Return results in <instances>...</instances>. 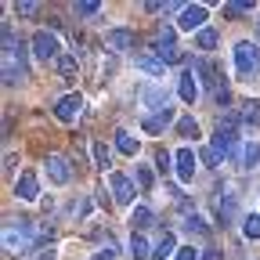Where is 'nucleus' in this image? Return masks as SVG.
<instances>
[{
    "mask_svg": "<svg viewBox=\"0 0 260 260\" xmlns=\"http://www.w3.org/2000/svg\"><path fill=\"white\" fill-rule=\"evenodd\" d=\"M29 246H32V228H29V220L18 217V224H8V228H4V249H8V253L18 256V253H25Z\"/></svg>",
    "mask_w": 260,
    "mask_h": 260,
    "instance_id": "nucleus-2",
    "label": "nucleus"
},
{
    "mask_svg": "<svg viewBox=\"0 0 260 260\" xmlns=\"http://www.w3.org/2000/svg\"><path fill=\"white\" fill-rule=\"evenodd\" d=\"M177 134H181V138H191V141H195V138H199V123H195L191 116H181V119H177Z\"/></svg>",
    "mask_w": 260,
    "mask_h": 260,
    "instance_id": "nucleus-24",
    "label": "nucleus"
},
{
    "mask_svg": "<svg viewBox=\"0 0 260 260\" xmlns=\"http://www.w3.org/2000/svg\"><path fill=\"white\" fill-rule=\"evenodd\" d=\"M25 73H29V69H25V44L15 40V29H11V25H4V83L11 87V83H18Z\"/></svg>",
    "mask_w": 260,
    "mask_h": 260,
    "instance_id": "nucleus-1",
    "label": "nucleus"
},
{
    "mask_svg": "<svg viewBox=\"0 0 260 260\" xmlns=\"http://www.w3.org/2000/svg\"><path fill=\"white\" fill-rule=\"evenodd\" d=\"M155 167H159V174H170V170H174V162H170V152H167V148H159Z\"/></svg>",
    "mask_w": 260,
    "mask_h": 260,
    "instance_id": "nucleus-32",
    "label": "nucleus"
},
{
    "mask_svg": "<svg viewBox=\"0 0 260 260\" xmlns=\"http://www.w3.org/2000/svg\"><path fill=\"white\" fill-rule=\"evenodd\" d=\"M116 148L123 152V155H138V138L134 134H130V130H116Z\"/></svg>",
    "mask_w": 260,
    "mask_h": 260,
    "instance_id": "nucleus-18",
    "label": "nucleus"
},
{
    "mask_svg": "<svg viewBox=\"0 0 260 260\" xmlns=\"http://www.w3.org/2000/svg\"><path fill=\"white\" fill-rule=\"evenodd\" d=\"M134 65L141 73H148V76H167V65H162L159 58H134Z\"/></svg>",
    "mask_w": 260,
    "mask_h": 260,
    "instance_id": "nucleus-21",
    "label": "nucleus"
},
{
    "mask_svg": "<svg viewBox=\"0 0 260 260\" xmlns=\"http://www.w3.org/2000/svg\"><path fill=\"white\" fill-rule=\"evenodd\" d=\"M15 11H18V15H32V11H37V4H29V0H25V4H15Z\"/></svg>",
    "mask_w": 260,
    "mask_h": 260,
    "instance_id": "nucleus-37",
    "label": "nucleus"
},
{
    "mask_svg": "<svg viewBox=\"0 0 260 260\" xmlns=\"http://www.w3.org/2000/svg\"><path fill=\"white\" fill-rule=\"evenodd\" d=\"M195 162H199V159H195V152H191V148H181V152L174 155V170H177V177H181L184 184L195 177Z\"/></svg>",
    "mask_w": 260,
    "mask_h": 260,
    "instance_id": "nucleus-11",
    "label": "nucleus"
},
{
    "mask_svg": "<svg viewBox=\"0 0 260 260\" xmlns=\"http://www.w3.org/2000/svg\"><path fill=\"white\" fill-rule=\"evenodd\" d=\"M199 159L206 162V167H220V159H224V155H220L217 148H203V155H199Z\"/></svg>",
    "mask_w": 260,
    "mask_h": 260,
    "instance_id": "nucleus-33",
    "label": "nucleus"
},
{
    "mask_svg": "<svg viewBox=\"0 0 260 260\" xmlns=\"http://www.w3.org/2000/svg\"><path fill=\"white\" fill-rule=\"evenodd\" d=\"M109 188H112V199H116L119 206H130V203H134V184H130L126 174H112V177H109Z\"/></svg>",
    "mask_w": 260,
    "mask_h": 260,
    "instance_id": "nucleus-10",
    "label": "nucleus"
},
{
    "mask_svg": "<svg viewBox=\"0 0 260 260\" xmlns=\"http://www.w3.org/2000/svg\"><path fill=\"white\" fill-rule=\"evenodd\" d=\"M249 11H253V0H232V4L224 8V15H232V18L235 15H249Z\"/></svg>",
    "mask_w": 260,
    "mask_h": 260,
    "instance_id": "nucleus-27",
    "label": "nucleus"
},
{
    "mask_svg": "<svg viewBox=\"0 0 260 260\" xmlns=\"http://www.w3.org/2000/svg\"><path fill=\"white\" fill-rule=\"evenodd\" d=\"M256 162H260V145H256V141L242 145V167H246V170H253Z\"/></svg>",
    "mask_w": 260,
    "mask_h": 260,
    "instance_id": "nucleus-23",
    "label": "nucleus"
},
{
    "mask_svg": "<svg viewBox=\"0 0 260 260\" xmlns=\"http://www.w3.org/2000/svg\"><path fill=\"white\" fill-rule=\"evenodd\" d=\"M184 228H188V235H210V224H206L203 217H188Z\"/></svg>",
    "mask_w": 260,
    "mask_h": 260,
    "instance_id": "nucleus-26",
    "label": "nucleus"
},
{
    "mask_svg": "<svg viewBox=\"0 0 260 260\" xmlns=\"http://www.w3.org/2000/svg\"><path fill=\"white\" fill-rule=\"evenodd\" d=\"M256 65H260V47L253 40H239L235 44V69H239V76L249 80L256 73Z\"/></svg>",
    "mask_w": 260,
    "mask_h": 260,
    "instance_id": "nucleus-3",
    "label": "nucleus"
},
{
    "mask_svg": "<svg viewBox=\"0 0 260 260\" xmlns=\"http://www.w3.org/2000/svg\"><path fill=\"white\" fill-rule=\"evenodd\" d=\"M177 260H199V253H195L191 246H181V249H177Z\"/></svg>",
    "mask_w": 260,
    "mask_h": 260,
    "instance_id": "nucleus-36",
    "label": "nucleus"
},
{
    "mask_svg": "<svg viewBox=\"0 0 260 260\" xmlns=\"http://www.w3.org/2000/svg\"><path fill=\"white\" fill-rule=\"evenodd\" d=\"M155 58L162 61V65H174V61H181V54H177V44H174V29L170 25H162L159 29V37H155Z\"/></svg>",
    "mask_w": 260,
    "mask_h": 260,
    "instance_id": "nucleus-4",
    "label": "nucleus"
},
{
    "mask_svg": "<svg viewBox=\"0 0 260 260\" xmlns=\"http://www.w3.org/2000/svg\"><path fill=\"white\" fill-rule=\"evenodd\" d=\"M210 148H217L220 155H232V152H235V130H232V126H217Z\"/></svg>",
    "mask_w": 260,
    "mask_h": 260,
    "instance_id": "nucleus-14",
    "label": "nucleus"
},
{
    "mask_svg": "<svg viewBox=\"0 0 260 260\" xmlns=\"http://www.w3.org/2000/svg\"><path fill=\"white\" fill-rule=\"evenodd\" d=\"M126 253H130V260H148V256H152V246H148L141 235H130V246H126Z\"/></svg>",
    "mask_w": 260,
    "mask_h": 260,
    "instance_id": "nucleus-19",
    "label": "nucleus"
},
{
    "mask_svg": "<svg viewBox=\"0 0 260 260\" xmlns=\"http://www.w3.org/2000/svg\"><path fill=\"white\" fill-rule=\"evenodd\" d=\"M40 260H54V253H51V249H47V253H40Z\"/></svg>",
    "mask_w": 260,
    "mask_h": 260,
    "instance_id": "nucleus-40",
    "label": "nucleus"
},
{
    "mask_svg": "<svg viewBox=\"0 0 260 260\" xmlns=\"http://www.w3.org/2000/svg\"><path fill=\"white\" fill-rule=\"evenodd\" d=\"M167 123H177L170 109H162V112H155V116H145L141 126H145V134H162V130H167Z\"/></svg>",
    "mask_w": 260,
    "mask_h": 260,
    "instance_id": "nucleus-16",
    "label": "nucleus"
},
{
    "mask_svg": "<svg viewBox=\"0 0 260 260\" xmlns=\"http://www.w3.org/2000/svg\"><path fill=\"white\" fill-rule=\"evenodd\" d=\"M177 29H206V8L203 4H184V11H181V18H177Z\"/></svg>",
    "mask_w": 260,
    "mask_h": 260,
    "instance_id": "nucleus-8",
    "label": "nucleus"
},
{
    "mask_svg": "<svg viewBox=\"0 0 260 260\" xmlns=\"http://www.w3.org/2000/svg\"><path fill=\"white\" fill-rule=\"evenodd\" d=\"M242 119H246V123H253V126H260V102H253V98H249L246 109H242Z\"/></svg>",
    "mask_w": 260,
    "mask_h": 260,
    "instance_id": "nucleus-29",
    "label": "nucleus"
},
{
    "mask_svg": "<svg viewBox=\"0 0 260 260\" xmlns=\"http://www.w3.org/2000/svg\"><path fill=\"white\" fill-rule=\"evenodd\" d=\"M15 195H18L22 203H37V199H40V181H37V174H32V170L18 174V181H15Z\"/></svg>",
    "mask_w": 260,
    "mask_h": 260,
    "instance_id": "nucleus-7",
    "label": "nucleus"
},
{
    "mask_svg": "<svg viewBox=\"0 0 260 260\" xmlns=\"http://www.w3.org/2000/svg\"><path fill=\"white\" fill-rule=\"evenodd\" d=\"M32 54H37L40 61H54V58H61V54H58V37H54V32H47V29L32 32Z\"/></svg>",
    "mask_w": 260,
    "mask_h": 260,
    "instance_id": "nucleus-5",
    "label": "nucleus"
},
{
    "mask_svg": "<svg viewBox=\"0 0 260 260\" xmlns=\"http://www.w3.org/2000/svg\"><path fill=\"white\" fill-rule=\"evenodd\" d=\"M170 253H177V239H174V232H162V239L152 249V260H167Z\"/></svg>",
    "mask_w": 260,
    "mask_h": 260,
    "instance_id": "nucleus-17",
    "label": "nucleus"
},
{
    "mask_svg": "<svg viewBox=\"0 0 260 260\" xmlns=\"http://www.w3.org/2000/svg\"><path fill=\"white\" fill-rule=\"evenodd\" d=\"M105 47H112V51L134 47V32H130V29H109V32H105Z\"/></svg>",
    "mask_w": 260,
    "mask_h": 260,
    "instance_id": "nucleus-15",
    "label": "nucleus"
},
{
    "mask_svg": "<svg viewBox=\"0 0 260 260\" xmlns=\"http://www.w3.org/2000/svg\"><path fill=\"white\" fill-rule=\"evenodd\" d=\"M242 235H246V239H260V213H249V217L242 220Z\"/></svg>",
    "mask_w": 260,
    "mask_h": 260,
    "instance_id": "nucleus-25",
    "label": "nucleus"
},
{
    "mask_svg": "<svg viewBox=\"0 0 260 260\" xmlns=\"http://www.w3.org/2000/svg\"><path fill=\"white\" fill-rule=\"evenodd\" d=\"M76 69H80L76 54H61V58H58V73H61L65 80H73V76H76Z\"/></svg>",
    "mask_w": 260,
    "mask_h": 260,
    "instance_id": "nucleus-22",
    "label": "nucleus"
},
{
    "mask_svg": "<svg viewBox=\"0 0 260 260\" xmlns=\"http://www.w3.org/2000/svg\"><path fill=\"white\" fill-rule=\"evenodd\" d=\"M256 37H260V22H256Z\"/></svg>",
    "mask_w": 260,
    "mask_h": 260,
    "instance_id": "nucleus-41",
    "label": "nucleus"
},
{
    "mask_svg": "<svg viewBox=\"0 0 260 260\" xmlns=\"http://www.w3.org/2000/svg\"><path fill=\"white\" fill-rule=\"evenodd\" d=\"M203 260H220V249H206V253H203Z\"/></svg>",
    "mask_w": 260,
    "mask_h": 260,
    "instance_id": "nucleus-38",
    "label": "nucleus"
},
{
    "mask_svg": "<svg viewBox=\"0 0 260 260\" xmlns=\"http://www.w3.org/2000/svg\"><path fill=\"white\" fill-rule=\"evenodd\" d=\"M44 170H47V181H51V184H69V177H73L69 159H65V155H47Z\"/></svg>",
    "mask_w": 260,
    "mask_h": 260,
    "instance_id": "nucleus-6",
    "label": "nucleus"
},
{
    "mask_svg": "<svg viewBox=\"0 0 260 260\" xmlns=\"http://www.w3.org/2000/svg\"><path fill=\"white\" fill-rule=\"evenodd\" d=\"M130 220H134L138 228H148L152 224V210L148 206H134V217H130Z\"/></svg>",
    "mask_w": 260,
    "mask_h": 260,
    "instance_id": "nucleus-30",
    "label": "nucleus"
},
{
    "mask_svg": "<svg viewBox=\"0 0 260 260\" xmlns=\"http://www.w3.org/2000/svg\"><path fill=\"white\" fill-rule=\"evenodd\" d=\"M90 260H112V249H102L98 256H90Z\"/></svg>",
    "mask_w": 260,
    "mask_h": 260,
    "instance_id": "nucleus-39",
    "label": "nucleus"
},
{
    "mask_svg": "<svg viewBox=\"0 0 260 260\" xmlns=\"http://www.w3.org/2000/svg\"><path fill=\"white\" fill-rule=\"evenodd\" d=\"M141 102L148 105V109H167V87H159V83H145L141 87Z\"/></svg>",
    "mask_w": 260,
    "mask_h": 260,
    "instance_id": "nucleus-12",
    "label": "nucleus"
},
{
    "mask_svg": "<svg viewBox=\"0 0 260 260\" xmlns=\"http://www.w3.org/2000/svg\"><path fill=\"white\" fill-rule=\"evenodd\" d=\"M235 213H239V195H235V191H224V199H217V217H220V224H232Z\"/></svg>",
    "mask_w": 260,
    "mask_h": 260,
    "instance_id": "nucleus-13",
    "label": "nucleus"
},
{
    "mask_svg": "<svg viewBox=\"0 0 260 260\" xmlns=\"http://www.w3.org/2000/svg\"><path fill=\"white\" fill-rule=\"evenodd\" d=\"M195 47H203V51H213V47H217V32H213V29H203L199 37H195Z\"/></svg>",
    "mask_w": 260,
    "mask_h": 260,
    "instance_id": "nucleus-28",
    "label": "nucleus"
},
{
    "mask_svg": "<svg viewBox=\"0 0 260 260\" xmlns=\"http://www.w3.org/2000/svg\"><path fill=\"white\" fill-rule=\"evenodd\" d=\"M138 184H141L145 191L152 188V170H148V167H138Z\"/></svg>",
    "mask_w": 260,
    "mask_h": 260,
    "instance_id": "nucleus-35",
    "label": "nucleus"
},
{
    "mask_svg": "<svg viewBox=\"0 0 260 260\" xmlns=\"http://www.w3.org/2000/svg\"><path fill=\"white\" fill-rule=\"evenodd\" d=\"M181 98L188 105H195V98H199V83H195V76H191V69L181 76Z\"/></svg>",
    "mask_w": 260,
    "mask_h": 260,
    "instance_id": "nucleus-20",
    "label": "nucleus"
},
{
    "mask_svg": "<svg viewBox=\"0 0 260 260\" xmlns=\"http://www.w3.org/2000/svg\"><path fill=\"white\" fill-rule=\"evenodd\" d=\"M80 112H83V98L80 94H65V98H58V105H54V116L61 123H73Z\"/></svg>",
    "mask_w": 260,
    "mask_h": 260,
    "instance_id": "nucleus-9",
    "label": "nucleus"
},
{
    "mask_svg": "<svg viewBox=\"0 0 260 260\" xmlns=\"http://www.w3.org/2000/svg\"><path fill=\"white\" fill-rule=\"evenodd\" d=\"M94 162H98V167H102V170L109 167V148H105L102 141H98V145H94Z\"/></svg>",
    "mask_w": 260,
    "mask_h": 260,
    "instance_id": "nucleus-34",
    "label": "nucleus"
},
{
    "mask_svg": "<svg viewBox=\"0 0 260 260\" xmlns=\"http://www.w3.org/2000/svg\"><path fill=\"white\" fill-rule=\"evenodd\" d=\"M98 11H102V4H98V0H83V4H76V15H83V18H94Z\"/></svg>",
    "mask_w": 260,
    "mask_h": 260,
    "instance_id": "nucleus-31",
    "label": "nucleus"
}]
</instances>
